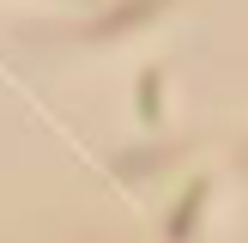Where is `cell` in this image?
<instances>
[{
    "label": "cell",
    "instance_id": "277c9868",
    "mask_svg": "<svg viewBox=\"0 0 248 243\" xmlns=\"http://www.w3.org/2000/svg\"><path fill=\"white\" fill-rule=\"evenodd\" d=\"M133 109H140V122H164V61H145L140 67V85H133Z\"/></svg>",
    "mask_w": 248,
    "mask_h": 243
},
{
    "label": "cell",
    "instance_id": "7a4b0ae2",
    "mask_svg": "<svg viewBox=\"0 0 248 243\" xmlns=\"http://www.w3.org/2000/svg\"><path fill=\"white\" fill-rule=\"evenodd\" d=\"M182 152H188L182 140H145V146H121V152L109 158V170H115L121 182H145V176H157L164 164H176Z\"/></svg>",
    "mask_w": 248,
    "mask_h": 243
},
{
    "label": "cell",
    "instance_id": "3957f363",
    "mask_svg": "<svg viewBox=\"0 0 248 243\" xmlns=\"http://www.w3.org/2000/svg\"><path fill=\"white\" fill-rule=\"evenodd\" d=\"M206 201H212V176H194L188 189L176 194V207H170V219H164V243H194V237H200Z\"/></svg>",
    "mask_w": 248,
    "mask_h": 243
},
{
    "label": "cell",
    "instance_id": "6da1fadb",
    "mask_svg": "<svg viewBox=\"0 0 248 243\" xmlns=\"http://www.w3.org/2000/svg\"><path fill=\"white\" fill-rule=\"evenodd\" d=\"M170 6H176V0H115V6H103L79 36H85V43H115V36H133V31H145L152 18H164Z\"/></svg>",
    "mask_w": 248,
    "mask_h": 243
}]
</instances>
